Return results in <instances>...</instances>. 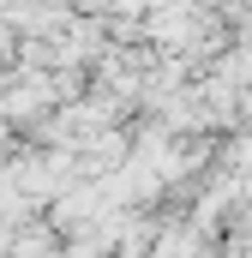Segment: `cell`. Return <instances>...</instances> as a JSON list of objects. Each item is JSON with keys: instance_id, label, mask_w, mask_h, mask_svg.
<instances>
[{"instance_id": "obj_2", "label": "cell", "mask_w": 252, "mask_h": 258, "mask_svg": "<svg viewBox=\"0 0 252 258\" xmlns=\"http://www.w3.org/2000/svg\"><path fill=\"white\" fill-rule=\"evenodd\" d=\"M216 78H222V84H246V78H252V48H240V54H228Z\"/></svg>"}, {"instance_id": "obj_1", "label": "cell", "mask_w": 252, "mask_h": 258, "mask_svg": "<svg viewBox=\"0 0 252 258\" xmlns=\"http://www.w3.org/2000/svg\"><path fill=\"white\" fill-rule=\"evenodd\" d=\"M192 30H198V12H192V6H162L156 24H150V36H156V42H174V48L192 42Z\"/></svg>"}]
</instances>
